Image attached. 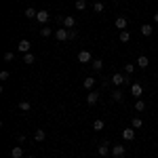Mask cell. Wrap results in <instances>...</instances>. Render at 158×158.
I'll list each match as a JSON object with an SVG mask.
<instances>
[{
	"label": "cell",
	"instance_id": "1",
	"mask_svg": "<svg viewBox=\"0 0 158 158\" xmlns=\"http://www.w3.org/2000/svg\"><path fill=\"white\" fill-rule=\"evenodd\" d=\"M57 21H59L65 30H74L76 27V19H74L72 15H65V17H57Z\"/></svg>",
	"mask_w": 158,
	"mask_h": 158
},
{
	"label": "cell",
	"instance_id": "2",
	"mask_svg": "<svg viewBox=\"0 0 158 158\" xmlns=\"http://www.w3.org/2000/svg\"><path fill=\"white\" fill-rule=\"evenodd\" d=\"M97 154H99V156H108V154H112V148H110V141H108V139H103V141L99 143Z\"/></svg>",
	"mask_w": 158,
	"mask_h": 158
},
{
	"label": "cell",
	"instance_id": "3",
	"mask_svg": "<svg viewBox=\"0 0 158 158\" xmlns=\"http://www.w3.org/2000/svg\"><path fill=\"white\" fill-rule=\"evenodd\" d=\"M55 38L63 42V40H70V30H65V27H59V30H55Z\"/></svg>",
	"mask_w": 158,
	"mask_h": 158
},
{
	"label": "cell",
	"instance_id": "4",
	"mask_svg": "<svg viewBox=\"0 0 158 158\" xmlns=\"http://www.w3.org/2000/svg\"><path fill=\"white\" fill-rule=\"evenodd\" d=\"M49 19H51V15H49V11H47V9L38 11V15H36V21H38V23L47 25V21H49Z\"/></svg>",
	"mask_w": 158,
	"mask_h": 158
},
{
	"label": "cell",
	"instance_id": "5",
	"mask_svg": "<svg viewBox=\"0 0 158 158\" xmlns=\"http://www.w3.org/2000/svg\"><path fill=\"white\" fill-rule=\"evenodd\" d=\"M124 152H127V148L122 146V143H116V146L112 148V156H114V158H122V156H124Z\"/></svg>",
	"mask_w": 158,
	"mask_h": 158
},
{
	"label": "cell",
	"instance_id": "6",
	"mask_svg": "<svg viewBox=\"0 0 158 158\" xmlns=\"http://www.w3.org/2000/svg\"><path fill=\"white\" fill-rule=\"evenodd\" d=\"M97 101H99V93L97 91H89V93H86V103H89V106H95Z\"/></svg>",
	"mask_w": 158,
	"mask_h": 158
},
{
	"label": "cell",
	"instance_id": "7",
	"mask_svg": "<svg viewBox=\"0 0 158 158\" xmlns=\"http://www.w3.org/2000/svg\"><path fill=\"white\" fill-rule=\"evenodd\" d=\"M30 47H32V44H30V40H27V38H23V40H19V44H17V49L21 51V53H30Z\"/></svg>",
	"mask_w": 158,
	"mask_h": 158
},
{
	"label": "cell",
	"instance_id": "8",
	"mask_svg": "<svg viewBox=\"0 0 158 158\" xmlns=\"http://www.w3.org/2000/svg\"><path fill=\"white\" fill-rule=\"evenodd\" d=\"M114 25H116V30H127V25H129V21H127V17H116V21H114Z\"/></svg>",
	"mask_w": 158,
	"mask_h": 158
},
{
	"label": "cell",
	"instance_id": "9",
	"mask_svg": "<svg viewBox=\"0 0 158 158\" xmlns=\"http://www.w3.org/2000/svg\"><path fill=\"white\" fill-rule=\"evenodd\" d=\"M141 93H143V86L139 85V82L131 85V95H133V97H141Z\"/></svg>",
	"mask_w": 158,
	"mask_h": 158
},
{
	"label": "cell",
	"instance_id": "10",
	"mask_svg": "<svg viewBox=\"0 0 158 158\" xmlns=\"http://www.w3.org/2000/svg\"><path fill=\"white\" fill-rule=\"evenodd\" d=\"M122 139H124V141H133L135 139V129H131V127L124 129V131H122Z\"/></svg>",
	"mask_w": 158,
	"mask_h": 158
},
{
	"label": "cell",
	"instance_id": "11",
	"mask_svg": "<svg viewBox=\"0 0 158 158\" xmlns=\"http://www.w3.org/2000/svg\"><path fill=\"white\" fill-rule=\"evenodd\" d=\"M139 32H141V36H152V34H154V27H152L150 23H143L141 27H139Z\"/></svg>",
	"mask_w": 158,
	"mask_h": 158
},
{
	"label": "cell",
	"instance_id": "12",
	"mask_svg": "<svg viewBox=\"0 0 158 158\" xmlns=\"http://www.w3.org/2000/svg\"><path fill=\"white\" fill-rule=\"evenodd\" d=\"M148 65H150V61H148V57H146V55H139V57H137V68L146 70Z\"/></svg>",
	"mask_w": 158,
	"mask_h": 158
},
{
	"label": "cell",
	"instance_id": "13",
	"mask_svg": "<svg viewBox=\"0 0 158 158\" xmlns=\"http://www.w3.org/2000/svg\"><path fill=\"white\" fill-rule=\"evenodd\" d=\"M78 61H80V63H89V61H91V53H89V51H80V53H78Z\"/></svg>",
	"mask_w": 158,
	"mask_h": 158
},
{
	"label": "cell",
	"instance_id": "14",
	"mask_svg": "<svg viewBox=\"0 0 158 158\" xmlns=\"http://www.w3.org/2000/svg\"><path fill=\"white\" fill-rule=\"evenodd\" d=\"M34 139H36L38 143H40V141H44V139H47V131H44V129H36V133H34Z\"/></svg>",
	"mask_w": 158,
	"mask_h": 158
},
{
	"label": "cell",
	"instance_id": "15",
	"mask_svg": "<svg viewBox=\"0 0 158 158\" xmlns=\"http://www.w3.org/2000/svg\"><path fill=\"white\" fill-rule=\"evenodd\" d=\"M23 15H25V17H27V19H36L38 11H36V9H34V6H27V9H25V11H23Z\"/></svg>",
	"mask_w": 158,
	"mask_h": 158
},
{
	"label": "cell",
	"instance_id": "16",
	"mask_svg": "<svg viewBox=\"0 0 158 158\" xmlns=\"http://www.w3.org/2000/svg\"><path fill=\"white\" fill-rule=\"evenodd\" d=\"M91 68H93L95 72H101V70H103V61L101 59H93L91 61Z\"/></svg>",
	"mask_w": 158,
	"mask_h": 158
},
{
	"label": "cell",
	"instance_id": "17",
	"mask_svg": "<svg viewBox=\"0 0 158 158\" xmlns=\"http://www.w3.org/2000/svg\"><path fill=\"white\" fill-rule=\"evenodd\" d=\"M118 40H120V42H131V32H129V30H122Z\"/></svg>",
	"mask_w": 158,
	"mask_h": 158
},
{
	"label": "cell",
	"instance_id": "18",
	"mask_svg": "<svg viewBox=\"0 0 158 158\" xmlns=\"http://www.w3.org/2000/svg\"><path fill=\"white\" fill-rule=\"evenodd\" d=\"M11 156L13 158H25L23 156V148H13V150H11Z\"/></svg>",
	"mask_w": 158,
	"mask_h": 158
},
{
	"label": "cell",
	"instance_id": "19",
	"mask_svg": "<svg viewBox=\"0 0 158 158\" xmlns=\"http://www.w3.org/2000/svg\"><path fill=\"white\" fill-rule=\"evenodd\" d=\"M135 70H137V63H127V65H124V72L129 74V76H133Z\"/></svg>",
	"mask_w": 158,
	"mask_h": 158
},
{
	"label": "cell",
	"instance_id": "20",
	"mask_svg": "<svg viewBox=\"0 0 158 158\" xmlns=\"http://www.w3.org/2000/svg\"><path fill=\"white\" fill-rule=\"evenodd\" d=\"M82 85H85V89L93 91V86H95V78H91V76H89V78H85V82H82Z\"/></svg>",
	"mask_w": 158,
	"mask_h": 158
},
{
	"label": "cell",
	"instance_id": "21",
	"mask_svg": "<svg viewBox=\"0 0 158 158\" xmlns=\"http://www.w3.org/2000/svg\"><path fill=\"white\" fill-rule=\"evenodd\" d=\"M112 99H114V101H118V103H120L122 99H124V95H122V91H120V89H116V91L112 93Z\"/></svg>",
	"mask_w": 158,
	"mask_h": 158
},
{
	"label": "cell",
	"instance_id": "22",
	"mask_svg": "<svg viewBox=\"0 0 158 158\" xmlns=\"http://www.w3.org/2000/svg\"><path fill=\"white\" fill-rule=\"evenodd\" d=\"M34 61H36V57H34L32 53H25V55H23V63H27V65H32Z\"/></svg>",
	"mask_w": 158,
	"mask_h": 158
},
{
	"label": "cell",
	"instance_id": "23",
	"mask_svg": "<svg viewBox=\"0 0 158 158\" xmlns=\"http://www.w3.org/2000/svg\"><path fill=\"white\" fill-rule=\"evenodd\" d=\"M103 127H106V122L101 120V118H97V120L93 122V129H95V131H103Z\"/></svg>",
	"mask_w": 158,
	"mask_h": 158
},
{
	"label": "cell",
	"instance_id": "24",
	"mask_svg": "<svg viewBox=\"0 0 158 158\" xmlns=\"http://www.w3.org/2000/svg\"><path fill=\"white\" fill-rule=\"evenodd\" d=\"M19 110H21V112H30V110H32V103H30V101H19Z\"/></svg>",
	"mask_w": 158,
	"mask_h": 158
},
{
	"label": "cell",
	"instance_id": "25",
	"mask_svg": "<svg viewBox=\"0 0 158 158\" xmlns=\"http://www.w3.org/2000/svg\"><path fill=\"white\" fill-rule=\"evenodd\" d=\"M51 34H53V30H49L47 25H42V27H40V36H42V38H49Z\"/></svg>",
	"mask_w": 158,
	"mask_h": 158
},
{
	"label": "cell",
	"instance_id": "26",
	"mask_svg": "<svg viewBox=\"0 0 158 158\" xmlns=\"http://www.w3.org/2000/svg\"><path fill=\"white\" fill-rule=\"evenodd\" d=\"M131 127H133V129H141V127H143V120H141V118H133V120H131Z\"/></svg>",
	"mask_w": 158,
	"mask_h": 158
},
{
	"label": "cell",
	"instance_id": "27",
	"mask_svg": "<svg viewBox=\"0 0 158 158\" xmlns=\"http://www.w3.org/2000/svg\"><path fill=\"white\" fill-rule=\"evenodd\" d=\"M74 6H76V11H85V9H86V0H76Z\"/></svg>",
	"mask_w": 158,
	"mask_h": 158
},
{
	"label": "cell",
	"instance_id": "28",
	"mask_svg": "<svg viewBox=\"0 0 158 158\" xmlns=\"http://www.w3.org/2000/svg\"><path fill=\"white\" fill-rule=\"evenodd\" d=\"M135 110H137V112H143V110H146V101H143V99H137V103H135Z\"/></svg>",
	"mask_w": 158,
	"mask_h": 158
},
{
	"label": "cell",
	"instance_id": "29",
	"mask_svg": "<svg viewBox=\"0 0 158 158\" xmlns=\"http://www.w3.org/2000/svg\"><path fill=\"white\" fill-rule=\"evenodd\" d=\"M103 9H106V6H103V2H99V0L93 4V11L95 13H103Z\"/></svg>",
	"mask_w": 158,
	"mask_h": 158
},
{
	"label": "cell",
	"instance_id": "30",
	"mask_svg": "<svg viewBox=\"0 0 158 158\" xmlns=\"http://www.w3.org/2000/svg\"><path fill=\"white\" fill-rule=\"evenodd\" d=\"M9 76H11V74L6 72V70H2V72H0V80H9Z\"/></svg>",
	"mask_w": 158,
	"mask_h": 158
},
{
	"label": "cell",
	"instance_id": "31",
	"mask_svg": "<svg viewBox=\"0 0 158 158\" xmlns=\"http://www.w3.org/2000/svg\"><path fill=\"white\" fill-rule=\"evenodd\" d=\"M15 59V53H4V61H13Z\"/></svg>",
	"mask_w": 158,
	"mask_h": 158
},
{
	"label": "cell",
	"instance_id": "32",
	"mask_svg": "<svg viewBox=\"0 0 158 158\" xmlns=\"http://www.w3.org/2000/svg\"><path fill=\"white\" fill-rule=\"evenodd\" d=\"M78 38V30H70V40H76Z\"/></svg>",
	"mask_w": 158,
	"mask_h": 158
},
{
	"label": "cell",
	"instance_id": "33",
	"mask_svg": "<svg viewBox=\"0 0 158 158\" xmlns=\"http://www.w3.org/2000/svg\"><path fill=\"white\" fill-rule=\"evenodd\" d=\"M154 21H156V23H158V11L154 13Z\"/></svg>",
	"mask_w": 158,
	"mask_h": 158
},
{
	"label": "cell",
	"instance_id": "34",
	"mask_svg": "<svg viewBox=\"0 0 158 158\" xmlns=\"http://www.w3.org/2000/svg\"><path fill=\"white\" fill-rule=\"evenodd\" d=\"M25 158H34V156H25Z\"/></svg>",
	"mask_w": 158,
	"mask_h": 158
},
{
	"label": "cell",
	"instance_id": "35",
	"mask_svg": "<svg viewBox=\"0 0 158 158\" xmlns=\"http://www.w3.org/2000/svg\"><path fill=\"white\" fill-rule=\"evenodd\" d=\"M112 2H116V0H112Z\"/></svg>",
	"mask_w": 158,
	"mask_h": 158
},
{
	"label": "cell",
	"instance_id": "36",
	"mask_svg": "<svg viewBox=\"0 0 158 158\" xmlns=\"http://www.w3.org/2000/svg\"><path fill=\"white\" fill-rule=\"evenodd\" d=\"M44 158H47V156H44Z\"/></svg>",
	"mask_w": 158,
	"mask_h": 158
}]
</instances>
